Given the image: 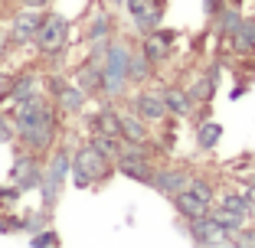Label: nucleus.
I'll list each match as a JSON object with an SVG mask.
<instances>
[{"instance_id": "nucleus-1", "label": "nucleus", "mask_w": 255, "mask_h": 248, "mask_svg": "<svg viewBox=\"0 0 255 248\" xmlns=\"http://www.w3.org/2000/svg\"><path fill=\"white\" fill-rule=\"evenodd\" d=\"M13 124H16V134L23 137V144L33 147V151H46L49 141H53V134H56L53 111H49V105L36 95L20 98V105H16V111H13Z\"/></svg>"}, {"instance_id": "nucleus-2", "label": "nucleus", "mask_w": 255, "mask_h": 248, "mask_svg": "<svg viewBox=\"0 0 255 248\" xmlns=\"http://www.w3.org/2000/svg\"><path fill=\"white\" fill-rule=\"evenodd\" d=\"M210 199H213V186L206 180H190V186H183L173 196V206L183 219H200L210 212Z\"/></svg>"}, {"instance_id": "nucleus-3", "label": "nucleus", "mask_w": 255, "mask_h": 248, "mask_svg": "<svg viewBox=\"0 0 255 248\" xmlns=\"http://www.w3.org/2000/svg\"><path fill=\"white\" fill-rule=\"evenodd\" d=\"M128 62H131V53L125 46H108L105 59H102V79H105V91L108 95H118L128 85Z\"/></svg>"}, {"instance_id": "nucleus-4", "label": "nucleus", "mask_w": 255, "mask_h": 248, "mask_svg": "<svg viewBox=\"0 0 255 248\" xmlns=\"http://www.w3.org/2000/svg\"><path fill=\"white\" fill-rule=\"evenodd\" d=\"M108 173H112L108 157H102L95 147H85V151L75 154V160H72V180H75V186H89V183H95V180H105Z\"/></svg>"}, {"instance_id": "nucleus-5", "label": "nucleus", "mask_w": 255, "mask_h": 248, "mask_svg": "<svg viewBox=\"0 0 255 248\" xmlns=\"http://www.w3.org/2000/svg\"><path fill=\"white\" fill-rule=\"evenodd\" d=\"M69 173H72V157H69V151H56L53 160H49V166H46V173H43L46 206L56 203V196H59V189H62V183H66Z\"/></svg>"}, {"instance_id": "nucleus-6", "label": "nucleus", "mask_w": 255, "mask_h": 248, "mask_svg": "<svg viewBox=\"0 0 255 248\" xmlns=\"http://www.w3.org/2000/svg\"><path fill=\"white\" fill-rule=\"evenodd\" d=\"M118 170L131 180H141V183H150L154 180V170H150V160L147 154H141V144H131V147H121V157H118Z\"/></svg>"}, {"instance_id": "nucleus-7", "label": "nucleus", "mask_w": 255, "mask_h": 248, "mask_svg": "<svg viewBox=\"0 0 255 248\" xmlns=\"http://www.w3.org/2000/svg\"><path fill=\"white\" fill-rule=\"evenodd\" d=\"M190 239H193L196 245H233V235L223 232L219 222L210 212L200 216V219H190Z\"/></svg>"}, {"instance_id": "nucleus-8", "label": "nucleus", "mask_w": 255, "mask_h": 248, "mask_svg": "<svg viewBox=\"0 0 255 248\" xmlns=\"http://www.w3.org/2000/svg\"><path fill=\"white\" fill-rule=\"evenodd\" d=\"M66 33H69V23L62 16H46V20H39V30L33 39H36V46L43 53H53V49H59L66 43Z\"/></svg>"}, {"instance_id": "nucleus-9", "label": "nucleus", "mask_w": 255, "mask_h": 248, "mask_svg": "<svg viewBox=\"0 0 255 248\" xmlns=\"http://www.w3.org/2000/svg\"><path fill=\"white\" fill-rule=\"evenodd\" d=\"M128 10H131V16H134L137 30L141 33H154L160 23V7L154 3V0H128Z\"/></svg>"}, {"instance_id": "nucleus-10", "label": "nucleus", "mask_w": 255, "mask_h": 248, "mask_svg": "<svg viewBox=\"0 0 255 248\" xmlns=\"http://www.w3.org/2000/svg\"><path fill=\"white\" fill-rule=\"evenodd\" d=\"M13 180H16V186H20V189H33V186H39L43 173L36 170L33 157H16V164H13Z\"/></svg>"}, {"instance_id": "nucleus-11", "label": "nucleus", "mask_w": 255, "mask_h": 248, "mask_svg": "<svg viewBox=\"0 0 255 248\" xmlns=\"http://www.w3.org/2000/svg\"><path fill=\"white\" fill-rule=\"evenodd\" d=\"M154 186L160 189V193H167V196H177L183 186L190 183V176L187 173H180V170H160V173H154Z\"/></svg>"}, {"instance_id": "nucleus-12", "label": "nucleus", "mask_w": 255, "mask_h": 248, "mask_svg": "<svg viewBox=\"0 0 255 248\" xmlns=\"http://www.w3.org/2000/svg\"><path fill=\"white\" fill-rule=\"evenodd\" d=\"M92 147H95L102 157L118 160V157H121V147H125V137H121V134H105V131H95V137H92Z\"/></svg>"}, {"instance_id": "nucleus-13", "label": "nucleus", "mask_w": 255, "mask_h": 248, "mask_svg": "<svg viewBox=\"0 0 255 248\" xmlns=\"http://www.w3.org/2000/svg\"><path fill=\"white\" fill-rule=\"evenodd\" d=\"M137 114H141L144 121H160L167 114L164 95H150V91H144V95L137 98Z\"/></svg>"}, {"instance_id": "nucleus-14", "label": "nucleus", "mask_w": 255, "mask_h": 248, "mask_svg": "<svg viewBox=\"0 0 255 248\" xmlns=\"http://www.w3.org/2000/svg\"><path fill=\"white\" fill-rule=\"evenodd\" d=\"M79 88L85 91V95H89V91H98V88H105V79H102V66H98L95 59L89 62V66H82L79 69Z\"/></svg>"}, {"instance_id": "nucleus-15", "label": "nucleus", "mask_w": 255, "mask_h": 248, "mask_svg": "<svg viewBox=\"0 0 255 248\" xmlns=\"http://www.w3.org/2000/svg\"><path fill=\"white\" fill-rule=\"evenodd\" d=\"M121 137L131 144H147V128H144V118H128L121 114Z\"/></svg>"}, {"instance_id": "nucleus-16", "label": "nucleus", "mask_w": 255, "mask_h": 248, "mask_svg": "<svg viewBox=\"0 0 255 248\" xmlns=\"http://www.w3.org/2000/svg\"><path fill=\"white\" fill-rule=\"evenodd\" d=\"M56 98H59V105L66 111H79L85 101V91L79 85H56Z\"/></svg>"}, {"instance_id": "nucleus-17", "label": "nucleus", "mask_w": 255, "mask_h": 248, "mask_svg": "<svg viewBox=\"0 0 255 248\" xmlns=\"http://www.w3.org/2000/svg\"><path fill=\"white\" fill-rule=\"evenodd\" d=\"M233 46H236V53H239V56L255 53V20H242L239 33L233 36Z\"/></svg>"}, {"instance_id": "nucleus-18", "label": "nucleus", "mask_w": 255, "mask_h": 248, "mask_svg": "<svg viewBox=\"0 0 255 248\" xmlns=\"http://www.w3.org/2000/svg\"><path fill=\"white\" fill-rule=\"evenodd\" d=\"M216 26H219V33H223V36H236V33H239V26H242V13L236 7H223L216 13Z\"/></svg>"}, {"instance_id": "nucleus-19", "label": "nucleus", "mask_w": 255, "mask_h": 248, "mask_svg": "<svg viewBox=\"0 0 255 248\" xmlns=\"http://www.w3.org/2000/svg\"><path fill=\"white\" fill-rule=\"evenodd\" d=\"M164 101H167V111L170 114H190V108H193V98H190V91H183V88H170L164 95Z\"/></svg>"}, {"instance_id": "nucleus-20", "label": "nucleus", "mask_w": 255, "mask_h": 248, "mask_svg": "<svg viewBox=\"0 0 255 248\" xmlns=\"http://www.w3.org/2000/svg\"><path fill=\"white\" fill-rule=\"evenodd\" d=\"M210 216L216 219V222H219V229H223V232H229V235H233V232H239V229L246 226V216H239V212H233V209H226V206L213 209Z\"/></svg>"}, {"instance_id": "nucleus-21", "label": "nucleus", "mask_w": 255, "mask_h": 248, "mask_svg": "<svg viewBox=\"0 0 255 248\" xmlns=\"http://www.w3.org/2000/svg\"><path fill=\"white\" fill-rule=\"evenodd\" d=\"M39 30V16L36 13H20L13 20V39H33Z\"/></svg>"}, {"instance_id": "nucleus-22", "label": "nucleus", "mask_w": 255, "mask_h": 248, "mask_svg": "<svg viewBox=\"0 0 255 248\" xmlns=\"http://www.w3.org/2000/svg\"><path fill=\"white\" fill-rule=\"evenodd\" d=\"M92 128L95 131H105V134H121V114L115 111H98L92 118Z\"/></svg>"}, {"instance_id": "nucleus-23", "label": "nucleus", "mask_w": 255, "mask_h": 248, "mask_svg": "<svg viewBox=\"0 0 255 248\" xmlns=\"http://www.w3.org/2000/svg\"><path fill=\"white\" fill-rule=\"evenodd\" d=\"M219 137H223V128H219L216 121H206V124H200V144H203V147H216Z\"/></svg>"}, {"instance_id": "nucleus-24", "label": "nucleus", "mask_w": 255, "mask_h": 248, "mask_svg": "<svg viewBox=\"0 0 255 248\" xmlns=\"http://www.w3.org/2000/svg\"><path fill=\"white\" fill-rule=\"evenodd\" d=\"M147 69H150V59H147V56H144V59H134V56H131V62H128V79L144 82V79H147Z\"/></svg>"}, {"instance_id": "nucleus-25", "label": "nucleus", "mask_w": 255, "mask_h": 248, "mask_svg": "<svg viewBox=\"0 0 255 248\" xmlns=\"http://www.w3.org/2000/svg\"><path fill=\"white\" fill-rule=\"evenodd\" d=\"M108 33H112V20H108V16H98V20H95V26L89 30V39L95 43V39H105Z\"/></svg>"}, {"instance_id": "nucleus-26", "label": "nucleus", "mask_w": 255, "mask_h": 248, "mask_svg": "<svg viewBox=\"0 0 255 248\" xmlns=\"http://www.w3.org/2000/svg\"><path fill=\"white\" fill-rule=\"evenodd\" d=\"M223 206L233 209V212H239V216H249V199H242V196H226Z\"/></svg>"}, {"instance_id": "nucleus-27", "label": "nucleus", "mask_w": 255, "mask_h": 248, "mask_svg": "<svg viewBox=\"0 0 255 248\" xmlns=\"http://www.w3.org/2000/svg\"><path fill=\"white\" fill-rule=\"evenodd\" d=\"M236 245H246V248H255V229H239V235H236Z\"/></svg>"}, {"instance_id": "nucleus-28", "label": "nucleus", "mask_w": 255, "mask_h": 248, "mask_svg": "<svg viewBox=\"0 0 255 248\" xmlns=\"http://www.w3.org/2000/svg\"><path fill=\"white\" fill-rule=\"evenodd\" d=\"M33 245H59V235H56V232H46V235H36V239H33Z\"/></svg>"}, {"instance_id": "nucleus-29", "label": "nucleus", "mask_w": 255, "mask_h": 248, "mask_svg": "<svg viewBox=\"0 0 255 248\" xmlns=\"http://www.w3.org/2000/svg\"><path fill=\"white\" fill-rule=\"evenodd\" d=\"M10 137H13V131H10L7 118H0V141H10Z\"/></svg>"}, {"instance_id": "nucleus-30", "label": "nucleus", "mask_w": 255, "mask_h": 248, "mask_svg": "<svg viewBox=\"0 0 255 248\" xmlns=\"http://www.w3.org/2000/svg\"><path fill=\"white\" fill-rule=\"evenodd\" d=\"M206 13H210V16L219 13V0H206Z\"/></svg>"}, {"instance_id": "nucleus-31", "label": "nucleus", "mask_w": 255, "mask_h": 248, "mask_svg": "<svg viewBox=\"0 0 255 248\" xmlns=\"http://www.w3.org/2000/svg\"><path fill=\"white\" fill-rule=\"evenodd\" d=\"M23 3H26V7H30V10H39V7H46L49 0H23Z\"/></svg>"}, {"instance_id": "nucleus-32", "label": "nucleus", "mask_w": 255, "mask_h": 248, "mask_svg": "<svg viewBox=\"0 0 255 248\" xmlns=\"http://www.w3.org/2000/svg\"><path fill=\"white\" fill-rule=\"evenodd\" d=\"M3 43H7V36H3V33H0V53H3Z\"/></svg>"}, {"instance_id": "nucleus-33", "label": "nucleus", "mask_w": 255, "mask_h": 248, "mask_svg": "<svg viewBox=\"0 0 255 248\" xmlns=\"http://www.w3.org/2000/svg\"><path fill=\"white\" fill-rule=\"evenodd\" d=\"M252 186H255V180H252Z\"/></svg>"}]
</instances>
